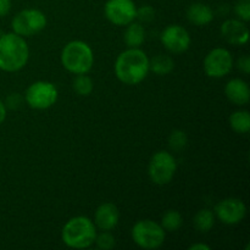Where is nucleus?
<instances>
[{"instance_id":"1","label":"nucleus","mask_w":250,"mask_h":250,"mask_svg":"<svg viewBox=\"0 0 250 250\" xmlns=\"http://www.w3.org/2000/svg\"><path fill=\"white\" fill-rule=\"evenodd\" d=\"M148 72L149 59L141 49L128 48L117 56L115 73L125 84H138L146 77Z\"/></svg>"},{"instance_id":"2","label":"nucleus","mask_w":250,"mask_h":250,"mask_svg":"<svg viewBox=\"0 0 250 250\" xmlns=\"http://www.w3.org/2000/svg\"><path fill=\"white\" fill-rule=\"evenodd\" d=\"M29 50L26 41L16 33L0 37V70L16 72L28 61Z\"/></svg>"},{"instance_id":"3","label":"nucleus","mask_w":250,"mask_h":250,"mask_svg":"<svg viewBox=\"0 0 250 250\" xmlns=\"http://www.w3.org/2000/svg\"><path fill=\"white\" fill-rule=\"evenodd\" d=\"M61 237L63 243L70 248L84 249L94 243L97 231L92 220L84 216H76L63 226Z\"/></svg>"},{"instance_id":"4","label":"nucleus","mask_w":250,"mask_h":250,"mask_svg":"<svg viewBox=\"0 0 250 250\" xmlns=\"http://www.w3.org/2000/svg\"><path fill=\"white\" fill-rule=\"evenodd\" d=\"M61 62L63 67L75 75L89 72L94 62V55L87 43L73 41L66 44L61 53Z\"/></svg>"},{"instance_id":"5","label":"nucleus","mask_w":250,"mask_h":250,"mask_svg":"<svg viewBox=\"0 0 250 250\" xmlns=\"http://www.w3.org/2000/svg\"><path fill=\"white\" fill-rule=\"evenodd\" d=\"M132 238L139 248L156 249L165 241V229L151 220H142L132 229Z\"/></svg>"},{"instance_id":"6","label":"nucleus","mask_w":250,"mask_h":250,"mask_svg":"<svg viewBox=\"0 0 250 250\" xmlns=\"http://www.w3.org/2000/svg\"><path fill=\"white\" fill-rule=\"evenodd\" d=\"M46 17L41 10L26 9L20 11L12 19L11 27L14 33L21 37H31L45 28Z\"/></svg>"},{"instance_id":"7","label":"nucleus","mask_w":250,"mask_h":250,"mask_svg":"<svg viewBox=\"0 0 250 250\" xmlns=\"http://www.w3.org/2000/svg\"><path fill=\"white\" fill-rule=\"evenodd\" d=\"M177 168L175 158L167 151H158L149 163L148 173L155 185L164 186L171 182Z\"/></svg>"},{"instance_id":"8","label":"nucleus","mask_w":250,"mask_h":250,"mask_svg":"<svg viewBox=\"0 0 250 250\" xmlns=\"http://www.w3.org/2000/svg\"><path fill=\"white\" fill-rule=\"evenodd\" d=\"M58 100V89L55 85L45 81H38L28 87L26 92V102L31 107L44 110L53 106Z\"/></svg>"},{"instance_id":"9","label":"nucleus","mask_w":250,"mask_h":250,"mask_svg":"<svg viewBox=\"0 0 250 250\" xmlns=\"http://www.w3.org/2000/svg\"><path fill=\"white\" fill-rule=\"evenodd\" d=\"M233 58L227 49H212L204 59V70L209 77L221 78L231 72Z\"/></svg>"},{"instance_id":"10","label":"nucleus","mask_w":250,"mask_h":250,"mask_svg":"<svg viewBox=\"0 0 250 250\" xmlns=\"http://www.w3.org/2000/svg\"><path fill=\"white\" fill-rule=\"evenodd\" d=\"M137 7L132 0H107L104 14L111 23L127 26L136 19Z\"/></svg>"},{"instance_id":"11","label":"nucleus","mask_w":250,"mask_h":250,"mask_svg":"<svg viewBox=\"0 0 250 250\" xmlns=\"http://www.w3.org/2000/svg\"><path fill=\"white\" fill-rule=\"evenodd\" d=\"M215 214L222 224L236 225L246 217L247 208L241 199L227 198L215 207Z\"/></svg>"},{"instance_id":"12","label":"nucleus","mask_w":250,"mask_h":250,"mask_svg":"<svg viewBox=\"0 0 250 250\" xmlns=\"http://www.w3.org/2000/svg\"><path fill=\"white\" fill-rule=\"evenodd\" d=\"M161 42L168 51L173 54L185 53L190 45V37L187 29L178 24L167 26L161 33Z\"/></svg>"},{"instance_id":"13","label":"nucleus","mask_w":250,"mask_h":250,"mask_svg":"<svg viewBox=\"0 0 250 250\" xmlns=\"http://www.w3.org/2000/svg\"><path fill=\"white\" fill-rule=\"evenodd\" d=\"M221 34L229 44L243 45L249 39V29L239 20H227L221 26Z\"/></svg>"},{"instance_id":"14","label":"nucleus","mask_w":250,"mask_h":250,"mask_svg":"<svg viewBox=\"0 0 250 250\" xmlns=\"http://www.w3.org/2000/svg\"><path fill=\"white\" fill-rule=\"evenodd\" d=\"M120 214L117 208L111 203H104L95 211L94 222L102 231L114 229L119 224Z\"/></svg>"},{"instance_id":"15","label":"nucleus","mask_w":250,"mask_h":250,"mask_svg":"<svg viewBox=\"0 0 250 250\" xmlns=\"http://www.w3.org/2000/svg\"><path fill=\"white\" fill-rule=\"evenodd\" d=\"M225 94L229 102L242 106V105L248 104L250 99L249 85L241 78H234L226 84Z\"/></svg>"},{"instance_id":"16","label":"nucleus","mask_w":250,"mask_h":250,"mask_svg":"<svg viewBox=\"0 0 250 250\" xmlns=\"http://www.w3.org/2000/svg\"><path fill=\"white\" fill-rule=\"evenodd\" d=\"M187 19L190 23L195 26H205L214 19V12L208 5L202 2H195L190 5L187 10Z\"/></svg>"},{"instance_id":"17","label":"nucleus","mask_w":250,"mask_h":250,"mask_svg":"<svg viewBox=\"0 0 250 250\" xmlns=\"http://www.w3.org/2000/svg\"><path fill=\"white\" fill-rule=\"evenodd\" d=\"M124 41L128 48H139L146 41V29L141 23L131 22V23L127 24Z\"/></svg>"},{"instance_id":"18","label":"nucleus","mask_w":250,"mask_h":250,"mask_svg":"<svg viewBox=\"0 0 250 250\" xmlns=\"http://www.w3.org/2000/svg\"><path fill=\"white\" fill-rule=\"evenodd\" d=\"M173 67H175V61L171 56L164 55V54L155 55L149 61V70L159 76L168 75L173 70Z\"/></svg>"},{"instance_id":"19","label":"nucleus","mask_w":250,"mask_h":250,"mask_svg":"<svg viewBox=\"0 0 250 250\" xmlns=\"http://www.w3.org/2000/svg\"><path fill=\"white\" fill-rule=\"evenodd\" d=\"M215 225V215L214 212L208 209H203L197 212L194 216V227L197 231L202 233H207L214 227Z\"/></svg>"},{"instance_id":"20","label":"nucleus","mask_w":250,"mask_h":250,"mask_svg":"<svg viewBox=\"0 0 250 250\" xmlns=\"http://www.w3.org/2000/svg\"><path fill=\"white\" fill-rule=\"evenodd\" d=\"M229 125L237 133H248L250 129V115L248 111H236L229 117Z\"/></svg>"},{"instance_id":"21","label":"nucleus","mask_w":250,"mask_h":250,"mask_svg":"<svg viewBox=\"0 0 250 250\" xmlns=\"http://www.w3.org/2000/svg\"><path fill=\"white\" fill-rule=\"evenodd\" d=\"M183 224L181 214L176 210H168L164 214L161 220V227L167 232H176Z\"/></svg>"},{"instance_id":"22","label":"nucleus","mask_w":250,"mask_h":250,"mask_svg":"<svg viewBox=\"0 0 250 250\" xmlns=\"http://www.w3.org/2000/svg\"><path fill=\"white\" fill-rule=\"evenodd\" d=\"M72 85L75 92L78 95H82V97H87L93 90V81L85 73L77 75V77L73 80Z\"/></svg>"},{"instance_id":"23","label":"nucleus","mask_w":250,"mask_h":250,"mask_svg":"<svg viewBox=\"0 0 250 250\" xmlns=\"http://www.w3.org/2000/svg\"><path fill=\"white\" fill-rule=\"evenodd\" d=\"M187 136L183 131H173L168 137V146L173 151H181L187 146Z\"/></svg>"},{"instance_id":"24","label":"nucleus","mask_w":250,"mask_h":250,"mask_svg":"<svg viewBox=\"0 0 250 250\" xmlns=\"http://www.w3.org/2000/svg\"><path fill=\"white\" fill-rule=\"evenodd\" d=\"M95 243L99 249L103 250H110L115 247L116 242H115V237L109 232H102L99 236L95 237Z\"/></svg>"},{"instance_id":"25","label":"nucleus","mask_w":250,"mask_h":250,"mask_svg":"<svg viewBox=\"0 0 250 250\" xmlns=\"http://www.w3.org/2000/svg\"><path fill=\"white\" fill-rule=\"evenodd\" d=\"M234 12L243 22L250 20V1L249 0H238L234 5Z\"/></svg>"},{"instance_id":"26","label":"nucleus","mask_w":250,"mask_h":250,"mask_svg":"<svg viewBox=\"0 0 250 250\" xmlns=\"http://www.w3.org/2000/svg\"><path fill=\"white\" fill-rule=\"evenodd\" d=\"M154 17H155V10L149 5L142 6L136 12V19H138L142 22H150L153 21Z\"/></svg>"},{"instance_id":"27","label":"nucleus","mask_w":250,"mask_h":250,"mask_svg":"<svg viewBox=\"0 0 250 250\" xmlns=\"http://www.w3.org/2000/svg\"><path fill=\"white\" fill-rule=\"evenodd\" d=\"M22 102H23V99H22L21 95L17 94V93H12V94H10L6 98V104H5V106L11 110H16L21 106Z\"/></svg>"},{"instance_id":"28","label":"nucleus","mask_w":250,"mask_h":250,"mask_svg":"<svg viewBox=\"0 0 250 250\" xmlns=\"http://www.w3.org/2000/svg\"><path fill=\"white\" fill-rule=\"evenodd\" d=\"M237 67H238L239 71H242L243 73L248 75L250 72V58L248 55L241 56L237 61Z\"/></svg>"},{"instance_id":"29","label":"nucleus","mask_w":250,"mask_h":250,"mask_svg":"<svg viewBox=\"0 0 250 250\" xmlns=\"http://www.w3.org/2000/svg\"><path fill=\"white\" fill-rule=\"evenodd\" d=\"M11 9V0H0V17L6 16Z\"/></svg>"},{"instance_id":"30","label":"nucleus","mask_w":250,"mask_h":250,"mask_svg":"<svg viewBox=\"0 0 250 250\" xmlns=\"http://www.w3.org/2000/svg\"><path fill=\"white\" fill-rule=\"evenodd\" d=\"M6 119V106H5L4 103L0 100V125L5 121Z\"/></svg>"},{"instance_id":"31","label":"nucleus","mask_w":250,"mask_h":250,"mask_svg":"<svg viewBox=\"0 0 250 250\" xmlns=\"http://www.w3.org/2000/svg\"><path fill=\"white\" fill-rule=\"evenodd\" d=\"M190 250H210L209 246H205V244H194V246L189 247Z\"/></svg>"}]
</instances>
